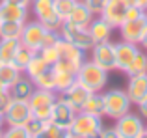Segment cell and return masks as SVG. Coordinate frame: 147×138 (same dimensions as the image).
Wrapping results in <instances>:
<instances>
[{
	"label": "cell",
	"instance_id": "cell-1",
	"mask_svg": "<svg viewBox=\"0 0 147 138\" xmlns=\"http://www.w3.org/2000/svg\"><path fill=\"white\" fill-rule=\"evenodd\" d=\"M102 129L104 127L100 116H93V114L80 110V112H76L75 120L69 127V135L73 138H99Z\"/></svg>",
	"mask_w": 147,
	"mask_h": 138
},
{
	"label": "cell",
	"instance_id": "cell-2",
	"mask_svg": "<svg viewBox=\"0 0 147 138\" xmlns=\"http://www.w3.org/2000/svg\"><path fill=\"white\" fill-rule=\"evenodd\" d=\"M76 82H80L84 88H88L91 93H95V91H100L106 86L108 71L102 69L100 66H97L93 60H91V62H86V60H84V64L80 66L78 71H76Z\"/></svg>",
	"mask_w": 147,
	"mask_h": 138
},
{
	"label": "cell",
	"instance_id": "cell-3",
	"mask_svg": "<svg viewBox=\"0 0 147 138\" xmlns=\"http://www.w3.org/2000/svg\"><path fill=\"white\" fill-rule=\"evenodd\" d=\"M58 52H60V60L52 66V69H60V71H69V73H76L80 69V66L84 64V51L78 47H75L73 43L65 41L61 37L56 43Z\"/></svg>",
	"mask_w": 147,
	"mask_h": 138
},
{
	"label": "cell",
	"instance_id": "cell-4",
	"mask_svg": "<svg viewBox=\"0 0 147 138\" xmlns=\"http://www.w3.org/2000/svg\"><path fill=\"white\" fill-rule=\"evenodd\" d=\"M104 97V116L108 118H117L125 116L127 112H130V99L127 95V91L123 90H108L106 93H102Z\"/></svg>",
	"mask_w": 147,
	"mask_h": 138
},
{
	"label": "cell",
	"instance_id": "cell-5",
	"mask_svg": "<svg viewBox=\"0 0 147 138\" xmlns=\"http://www.w3.org/2000/svg\"><path fill=\"white\" fill-rule=\"evenodd\" d=\"M60 34L65 41L73 43L75 47L82 49L84 52L86 51H91V47L95 45V41L91 39V34L86 26H76L73 24L71 21H63L60 26Z\"/></svg>",
	"mask_w": 147,
	"mask_h": 138
},
{
	"label": "cell",
	"instance_id": "cell-6",
	"mask_svg": "<svg viewBox=\"0 0 147 138\" xmlns=\"http://www.w3.org/2000/svg\"><path fill=\"white\" fill-rule=\"evenodd\" d=\"M32 11L47 30H60L63 21L56 13L54 0H32Z\"/></svg>",
	"mask_w": 147,
	"mask_h": 138
},
{
	"label": "cell",
	"instance_id": "cell-7",
	"mask_svg": "<svg viewBox=\"0 0 147 138\" xmlns=\"http://www.w3.org/2000/svg\"><path fill=\"white\" fill-rule=\"evenodd\" d=\"M45 28L39 21L34 22H24L22 26V34H21V45L26 49H30L32 52H39L43 47V39H45Z\"/></svg>",
	"mask_w": 147,
	"mask_h": 138
},
{
	"label": "cell",
	"instance_id": "cell-8",
	"mask_svg": "<svg viewBox=\"0 0 147 138\" xmlns=\"http://www.w3.org/2000/svg\"><path fill=\"white\" fill-rule=\"evenodd\" d=\"M114 129L117 131V135L121 138H140L145 133V125L142 121V118L136 116V114H130V112L117 118Z\"/></svg>",
	"mask_w": 147,
	"mask_h": 138
},
{
	"label": "cell",
	"instance_id": "cell-9",
	"mask_svg": "<svg viewBox=\"0 0 147 138\" xmlns=\"http://www.w3.org/2000/svg\"><path fill=\"white\" fill-rule=\"evenodd\" d=\"M32 118V108H30L26 99H11L9 106L4 112V121L6 125H26V121Z\"/></svg>",
	"mask_w": 147,
	"mask_h": 138
},
{
	"label": "cell",
	"instance_id": "cell-10",
	"mask_svg": "<svg viewBox=\"0 0 147 138\" xmlns=\"http://www.w3.org/2000/svg\"><path fill=\"white\" fill-rule=\"evenodd\" d=\"M121 37L123 41H129V43H142L145 32H147V13H144L142 17L132 19V21H125L121 26Z\"/></svg>",
	"mask_w": 147,
	"mask_h": 138
},
{
	"label": "cell",
	"instance_id": "cell-11",
	"mask_svg": "<svg viewBox=\"0 0 147 138\" xmlns=\"http://www.w3.org/2000/svg\"><path fill=\"white\" fill-rule=\"evenodd\" d=\"M91 60L102 69H115V45L110 41H100L91 47Z\"/></svg>",
	"mask_w": 147,
	"mask_h": 138
},
{
	"label": "cell",
	"instance_id": "cell-12",
	"mask_svg": "<svg viewBox=\"0 0 147 138\" xmlns=\"http://www.w3.org/2000/svg\"><path fill=\"white\" fill-rule=\"evenodd\" d=\"M76 116V110L65 101L63 97L56 99L52 105V112H50V121L58 127H63V129H69Z\"/></svg>",
	"mask_w": 147,
	"mask_h": 138
},
{
	"label": "cell",
	"instance_id": "cell-13",
	"mask_svg": "<svg viewBox=\"0 0 147 138\" xmlns=\"http://www.w3.org/2000/svg\"><path fill=\"white\" fill-rule=\"evenodd\" d=\"M125 13H127V6L121 0H108L104 4L102 11H100V17L112 26V28H119V26L125 22Z\"/></svg>",
	"mask_w": 147,
	"mask_h": 138
},
{
	"label": "cell",
	"instance_id": "cell-14",
	"mask_svg": "<svg viewBox=\"0 0 147 138\" xmlns=\"http://www.w3.org/2000/svg\"><path fill=\"white\" fill-rule=\"evenodd\" d=\"M138 52H140V49H138L136 43H129V41L115 43V69L125 71L132 64V60L138 56Z\"/></svg>",
	"mask_w": 147,
	"mask_h": 138
},
{
	"label": "cell",
	"instance_id": "cell-15",
	"mask_svg": "<svg viewBox=\"0 0 147 138\" xmlns=\"http://www.w3.org/2000/svg\"><path fill=\"white\" fill-rule=\"evenodd\" d=\"M91 95V91L88 90V88H84L80 82H75L71 88H67V90L61 93V97L65 99V101L69 103V105L73 106V108L76 110V112H80L84 106V103L88 101V97Z\"/></svg>",
	"mask_w": 147,
	"mask_h": 138
},
{
	"label": "cell",
	"instance_id": "cell-16",
	"mask_svg": "<svg viewBox=\"0 0 147 138\" xmlns=\"http://www.w3.org/2000/svg\"><path fill=\"white\" fill-rule=\"evenodd\" d=\"M127 95H129L130 103H134V105H140L147 97V73L130 76L129 88H127Z\"/></svg>",
	"mask_w": 147,
	"mask_h": 138
},
{
	"label": "cell",
	"instance_id": "cell-17",
	"mask_svg": "<svg viewBox=\"0 0 147 138\" xmlns=\"http://www.w3.org/2000/svg\"><path fill=\"white\" fill-rule=\"evenodd\" d=\"M28 19V7L15 6L9 2H0V21L6 22H26Z\"/></svg>",
	"mask_w": 147,
	"mask_h": 138
},
{
	"label": "cell",
	"instance_id": "cell-18",
	"mask_svg": "<svg viewBox=\"0 0 147 138\" xmlns=\"http://www.w3.org/2000/svg\"><path fill=\"white\" fill-rule=\"evenodd\" d=\"M93 15L95 13L82 2V0H76V4H75V7H73V11H71L67 21H71L73 24H76V26H86L88 28L90 22L93 21Z\"/></svg>",
	"mask_w": 147,
	"mask_h": 138
},
{
	"label": "cell",
	"instance_id": "cell-19",
	"mask_svg": "<svg viewBox=\"0 0 147 138\" xmlns=\"http://www.w3.org/2000/svg\"><path fill=\"white\" fill-rule=\"evenodd\" d=\"M56 91H50V90H43V88H36L32 91V95L28 97V105L32 110L39 108V106H49V105H54L56 101Z\"/></svg>",
	"mask_w": 147,
	"mask_h": 138
},
{
	"label": "cell",
	"instance_id": "cell-20",
	"mask_svg": "<svg viewBox=\"0 0 147 138\" xmlns=\"http://www.w3.org/2000/svg\"><path fill=\"white\" fill-rule=\"evenodd\" d=\"M88 30H90L91 39H93L95 43H100V41H108V39H110V34H112V26L108 24V22L104 21L102 17L93 19V21L90 22V26H88Z\"/></svg>",
	"mask_w": 147,
	"mask_h": 138
},
{
	"label": "cell",
	"instance_id": "cell-21",
	"mask_svg": "<svg viewBox=\"0 0 147 138\" xmlns=\"http://www.w3.org/2000/svg\"><path fill=\"white\" fill-rule=\"evenodd\" d=\"M19 49H21V39H17V37H0V62L2 64L13 62Z\"/></svg>",
	"mask_w": 147,
	"mask_h": 138
},
{
	"label": "cell",
	"instance_id": "cell-22",
	"mask_svg": "<svg viewBox=\"0 0 147 138\" xmlns=\"http://www.w3.org/2000/svg\"><path fill=\"white\" fill-rule=\"evenodd\" d=\"M34 90H36L34 80L28 78V76H21V78L9 88V93H11L13 99H26V101H28V97L32 95Z\"/></svg>",
	"mask_w": 147,
	"mask_h": 138
},
{
	"label": "cell",
	"instance_id": "cell-23",
	"mask_svg": "<svg viewBox=\"0 0 147 138\" xmlns=\"http://www.w3.org/2000/svg\"><path fill=\"white\" fill-rule=\"evenodd\" d=\"M54 71V84H56V93H63L67 88H71L76 82V73L69 71H60V69H52Z\"/></svg>",
	"mask_w": 147,
	"mask_h": 138
},
{
	"label": "cell",
	"instance_id": "cell-24",
	"mask_svg": "<svg viewBox=\"0 0 147 138\" xmlns=\"http://www.w3.org/2000/svg\"><path fill=\"white\" fill-rule=\"evenodd\" d=\"M21 73H22L21 69L15 66V64H11V62L9 64H0V80L7 86V90L21 78Z\"/></svg>",
	"mask_w": 147,
	"mask_h": 138
},
{
	"label": "cell",
	"instance_id": "cell-25",
	"mask_svg": "<svg viewBox=\"0 0 147 138\" xmlns=\"http://www.w3.org/2000/svg\"><path fill=\"white\" fill-rule=\"evenodd\" d=\"M50 66L47 62H45L43 58H41V54L39 52H36V54L32 56V60H30L28 62V66L24 67V73H26V76H28V78H37V76L41 75V73H45L49 69Z\"/></svg>",
	"mask_w": 147,
	"mask_h": 138
},
{
	"label": "cell",
	"instance_id": "cell-26",
	"mask_svg": "<svg viewBox=\"0 0 147 138\" xmlns=\"http://www.w3.org/2000/svg\"><path fill=\"white\" fill-rule=\"evenodd\" d=\"M82 110L88 112V114H93V116H104V97L99 91L91 93L90 97H88V101L84 103Z\"/></svg>",
	"mask_w": 147,
	"mask_h": 138
},
{
	"label": "cell",
	"instance_id": "cell-27",
	"mask_svg": "<svg viewBox=\"0 0 147 138\" xmlns=\"http://www.w3.org/2000/svg\"><path fill=\"white\" fill-rule=\"evenodd\" d=\"M125 73H127L129 76L147 73V54H144V52L140 51V52H138V56L132 60V64H130V66L125 69Z\"/></svg>",
	"mask_w": 147,
	"mask_h": 138
},
{
	"label": "cell",
	"instance_id": "cell-28",
	"mask_svg": "<svg viewBox=\"0 0 147 138\" xmlns=\"http://www.w3.org/2000/svg\"><path fill=\"white\" fill-rule=\"evenodd\" d=\"M22 26H24V22H6V21H2L0 22V37H17V39H21Z\"/></svg>",
	"mask_w": 147,
	"mask_h": 138
},
{
	"label": "cell",
	"instance_id": "cell-29",
	"mask_svg": "<svg viewBox=\"0 0 147 138\" xmlns=\"http://www.w3.org/2000/svg\"><path fill=\"white\" fill-rule=\"evenodd\" d=\"M34 86L36 88H43V90L56 91V84H54V71L52 67H49L45 73H41L37 78H34Z\"/></svg>",
	"mask_w": 147,
	"mask_h": 138
},
{
	"label": "cell",
	"instance_id": "cell-30",
	"mask_svg": "<svg viewBox=\"0 0 147 138\" xmlns=\"http://www.w3.org/2000/svg\"><path fill=\"white\" fill-rule=\"evenodd\" d=\"M69 129H63V127H58V125H54L52 121H47V125H45L43 133H41L37 138H69Z\"/></svg>",
	"mask_w": 147,
	"mask_h": 138
},
{
	"label": "cell",
	"instance_id": "cell-31",
	"mask_svg": "<svg viewBox=\"0 0 147 138\" xmlns=\"http://www.w3.org/2000/svg\"><path fill=\"white\" fill-rule=\"evenodd\" d=\"M75 4H76V0H54V7H56L58 17L61 21H67L73 7H75Z\"/></svg>",
	"mask_w": 147,
	"mask_h": 138
},
{
	"label": "cell",
	"instance_id": "cell-32",
	"mask_svg": "<svg viewBox=\"0 0 147 138\" xmlns=\"http://www.w3.org/2000/svg\"><path fill=\"white\" fill-rule=\"evenodd\" d=\"M34 54H36V52H32L30 49H26V47H22V45H21V49L17 51V54H15V58H13V62H11V64H15L21 71H24V67L28 66V62L32 60Z\"/></svg>",
	"mask_w": 147,
	"mask_h": 138
},
{
	"label": "cell",
	"instance_id": "cell-33",
	"mask_svg": "<svg viewBox=\"0 0 147 138\" xmlns=\"http://www.w3.org/2000/svg\"><path fill=\"white\" fill-rule=\"evenodd\" d=\"M45 125H47V121H43V120H37V118H30L28 121H26V131H28V135L32 136V138H37L43 133V129H45Z\"/></svg>",
	"mask_w": 147,
	"mask_h": 138
},
{
	"label": "cell",
	"instance_id": "cell-34",
	"mask_svg": "<svg viewBox=\"0 0 147 138\" xmlns=\"http://www.w3.org/2000/svg\"><path fill=\"white\" fill-rule=\"evenodd\" d=\"M2 138H32L28 135L24 125H9L6 131H2Z\"/></svg>",
	"mask_w": 147,
	"mask_h": 138
},
{
	"label": "cell",
	"instance_id": "cell-35",
	"mask_svg": "<svg viewBox=\"0 0 147 138\" xmlns=\"http://www.w3.org/2000/svg\"><path fill=\"white\" fill-rule=\"evenodd\" d=\"M39 54H41V58H43L50 67H52L54 64H56L58 60H60V52H58V47H56V45H50V47H43V49L39 51Z\"/></svg>",
	"mask_w": 147,
	"mask_h": 138
},
{
	"label": "cell",
	"instance_id": "cell-36",
	"mask_svg": "<svg viewBox=\"0 0 147 138\" xmlns=\"http://www.w3.org/2000/svg\"><path fill=\"white\" fill-rule=\"evenodd\" d=\"M50 112H52V105H49V106H39V108L32 110V116L37 118V120H43V121H50Z\"/></svg>",
	"mask_w": 147,
	"mask_h": 138
},
{
	"label": "cell",
	"instance_id": "cell-37",
	"mask_svg": "<svg viewBox=\"0 0 147 138\" xmlns=\"http://www.w3.org/2000/svg\"><path fill=\"white\" fill-rule=\"evenodd\" d=\"M84 4H86L88 7H90L93 13H99L100 15V11H102V7H104V4L108 2V0H82Z\"/></svg>",
	"mask_w": 147,
	"mask_h": 138
},
{
	"label": "cell",
	"instance_id": "cell-38",
	"mask_svg": "<svg viewBox=\"0 0 147 138\" xmlns=\"http://www.w3.org/2000/svg\"><path fill=\"white\" fill-rule=\"evenodd\" d=\"M11 99H13V97H11L9 91H6V93H0V112H2V114L6 112V108L9 106Z\"/></svg>",
	"mask_w": 147,
	"mask_h": 138
},
{
	"label": "cell",
	"instance_id": "cell-39",
	"mask_svg": "<svg viewBox=\"0 0 147 138\" xmlns=\"http://www.w3.org/2000/svg\"><path fill=\"white\" fill-rule=\"evenodd\" d=\"M99 138H121V136H119L117 131L112 127V129H102V133H100Z\"/></svg>",
	"mask_w": 147,
	"mask_h": 138
},
{
	"label": "cell",
	"instance_id": "cell-40",
	"mask_svg": "<svg viewBox=\"0 0 147 138\" xmlns=\"http://www.w3.org/2000/svg\"><path fill=\"white\" fill-rule=\"evenodd\" d=\"M4 2L15 4V6H22V7H30L32 6V0H4Z\"/></svg>",
	"mask_w": 147,
	"mask_h": 138
},
{
	"label": "cell",
	"instance_id": "cell-41",
	"mask_svg": "<svg viewBox=\"0 0 147 138\" xmlns=\"http://www.w3.org/2000/svg\"><path fill=\"white\" fill-rule=\"evenodd\" d=\"M138 108H140V114H142V116H144L145 120H147V97H145L144 101L140 103V105H138Z\"/></svg>",
	"mask_w": 147,
	"mask_h": 138
},
{
	"label": "cell",
	"instance_id": "cell-42",
	"mask_svg": "<svg viewBox=\"0 0 147 138\" xmlns=\"http://www.w3.org/2000/svg\"><path fill=\"white\" fill-rule=\"evenodd\" d=\"M136 6L142 9H147V0H136Z\"/></svg>",
	"mask_w": 147,
	"mask_h": 138
},
{
	"label": "cell",
	"instance_id": "cell-43",
	"mask_svg": "<svg viewBox=\"0 0 147 138\" xmlns=\"http://www.w3.org/2000/svg\"><path fill=\"white\" fill-rule=\"evenodd\" d=\"M123 4H125L127 7H130V6H136V0H121Z\"/></svg>",
	"mask_w": 147,
	"mask_h": 138
},
{
	"label": "cell",
	"instance_id": "cell-44",
	"mask_svg": "<svg viewBox=\"0 0 147 138\" xmlns=\"http://www.w3.org/2000/svg\"><path fill=\"white\" fill-rule=\"evenodd\" d=\"M6 91H9V90H7V86L0 80V93H6Z\"/></svg>",
	"mask_w": 147,
	"mask_h": 138
},
{
	"label": "cell",
	"instance_id": "cell-45",
	"mask_svg": "<svg viewBox=\"0 0 147 138\" xmlns=\"http://www.w3.org/2000/svg\"><path fill=\"white\" fill-rule=\"evenodd\" d=\"M4 123H6V121H4V114L0 112V129H2V125H4Z\"/></svg>",
	"mask_w": 147,
	"mask_h": 138
},
{
	"label": "cell",
	"instance_id": "cell-46",
	"mask_svg": "<svg viewBox=\"0 0 147 138\" xmlns=\"http://www.w3.org/2000/svg\"><path fill=\"white\" fill-rule=\"evenodd\" d=\"M142 43H144V47L147 49V32H145V36H144V39H142Z\"/></svg>",
	"mask_w": 147,
	"mask_h": 138
},
{
	"label": "cell",
	"instance_id": "cell-47",
	"mask_svg": "<svg viewBox=\"0 0 147 138\" xmlns=\"http://www.w3.org/2000/svg\"><path fill=\"white\" fill-rule=\"evenodd\" d=\"M140 138H147V131H145V133H144V135H142Z\"/></svg>",
	"mask_w": 147,
	"mask_h": 138
},
{
	"label": "cell",
	"instance_id": "cell-48",
	"mask_svg": "<svg viewBox=\"0 0 147 138\" xmlns=\"http://www.w3.org/2000/svg\"><path fill=\"white\" fill-rule=\"evenodd\" d=\"M0 138H2V129H0Z\"/></svg>",
	"mask_w": 147,
	"mask_h": 138
},
{
	"label": "cell",
	"instance_id": "cell-49",
	"mask_svg": "<svg viewBox=\"0 0 147 138\" xmlns=\"http://www.w3.org/2000/svg\"><path fill=\"white\" fill-rule=\"evenodd\" d=\"M145 131H147V127H145Z\"/></svg>",
	"mask_w": 147,
	"mask_h": 138
},
{
	"label": "cell",
	"instance_id": "cell-50",
	"mask_svg": "<svg viewBox=\"0 0 147 138\" xmlns=\"http://www.w3.org/2000/svg\"><path fill=\"white\" fill-rule=\"evenodd\" d=\"M0 64H2V62H0Z\"/></svg>",
	"mask_w": 147,
	"mask_h": 138
},
{
	"label": "cell",
	"instance_id": "cell-51",
	"mask_svg": "<svg viewBox=\"0 0 147 138\" xmlns=\"http://www.w3.org/2000/svg\"><path fill=\"white\" fill-rule=\"evenodd\" d=\"M0 22H2V21H0Z\"/></svg>",
	"mask_w": 147,
	"mask_h": 138
}]
</instances>
